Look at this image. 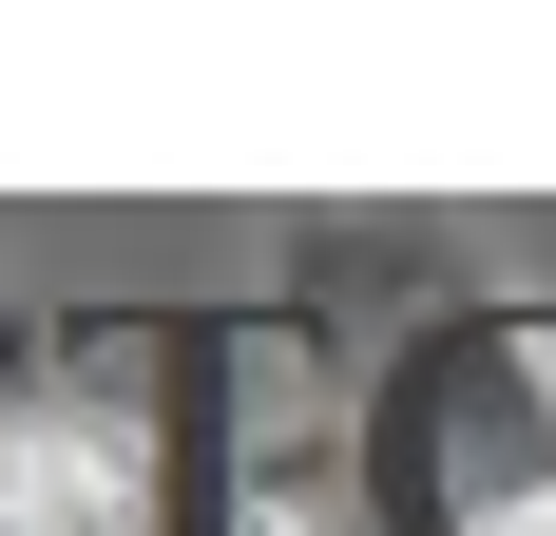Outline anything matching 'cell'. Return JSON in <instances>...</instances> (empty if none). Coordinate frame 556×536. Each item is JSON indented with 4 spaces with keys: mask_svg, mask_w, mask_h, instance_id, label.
Listing matches in <instances>:
<instances>
[{
    "mask_svg": "<svg viewBox=\"0 0 556 536\" xmlns=\"http://www.w3.org/2000/svg\"><path fill=\"white\" fill-rule=\"evenodd\" d=\"M0 536H135V460L115 441H20L0 460Z\"/></svg>",
    "mask_w": 556,
    "mask_h": 536,
    "instance_id": "1",
    "label": "cell"
}]
</instances>
